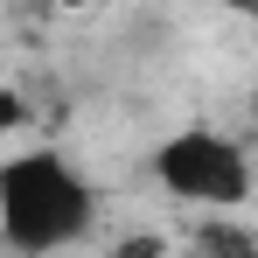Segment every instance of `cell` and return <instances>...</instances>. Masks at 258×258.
Listing matches in <instances>:
<instances>
[{"label": "cell", "instance_id": "obj_1", "mask_svg": "<svg viewBox=\"0 0 258 258\" xmlns=\"http://www.w3.org/2000/svg\"><path fill=\"white\" fill-rule=\"evenodd\" d=\"M91 216H98V188L56 147L0 161V237L14 258H42V251L77 244L91 230Z\"/></svg>", "mask_w": 258, "mask_h": 258}, {"label": "cell", "instance_id": "obj_2", "mask_svg": "<svg viewBox=\"0 0 258 258\" xmlns=\"http://www.w3.org/2000/svg\"><path fill=\"white\" fill-rule=\"evenodd\" d=\"M154 181L168 188L174 203H203V210H237L251 203V154L230 133L188 126L154 147Z\"/></svg>", "mask_w": 258, "mask_h": 258}, {"label": "cell", "instance_id": "obj_3", "mask_svg": "<svg viewBox=\"0 0 258 258\" xmlns=\"http://www.w3.org/2000/svg\"><path fill=\"white\" fill-rule=\"evenodd\" d=\"M203 258H258V244L237 223H210V230H203Z\"/></svg>", "mask_w": 258, "mask_h": 258}, {"label": "cell", "instance_id": "obj_4", "mask_svg": "<svg viewBox=\"0 0 258 258\" xmlns=\"http://www.w3.org/2000/svg\"><path fill=\"white\" fill-rule=\"evenodd\" d=\"M14 126H28V105H21V91H14V84H0V140H7Z\"/></svg>", "mask_w": 258, "mask_h": 258}, {"label": "cell", "instance_id": "obj_5", "mask_svg": "<svg viewBox=\"0 0 258 258\" xmlns=\"http://www.w3.org/2000/svg\"><path fill=\"white\" fill-rule=\"evenodd\" d=\"M112 258H161V237L140 230V237H126V244H112Z\"/></svg>", "mask_w": 258, "mask_h": 258}, {"label": "cell", "instance_id": "obj_6", "mask_svg": "<svg viewBox=\"0 0 258 258\" xmlns=\"http://www.w3.org/2000/svg\"><path fill=\"white\" fill-rule=\"evenodd\" d=\"M237 7H244V14H251V21H258V0H237Z\"/></svg>", "mask_w": 258, "mask_h": 258}, {"label": "cell", "instance_id": "obj_7", "mask_svg": "<svg viewBox=\"0 0 258 258\" xmlns=\"http://www.w3.org/2000/svg\"><path fill=\"white\" fill-rule=\"evenodd\" d=\"M56 7H91V0H56Z\"/></svg>", "mask_w": 258, "mask_h": 258}]
</instances>
